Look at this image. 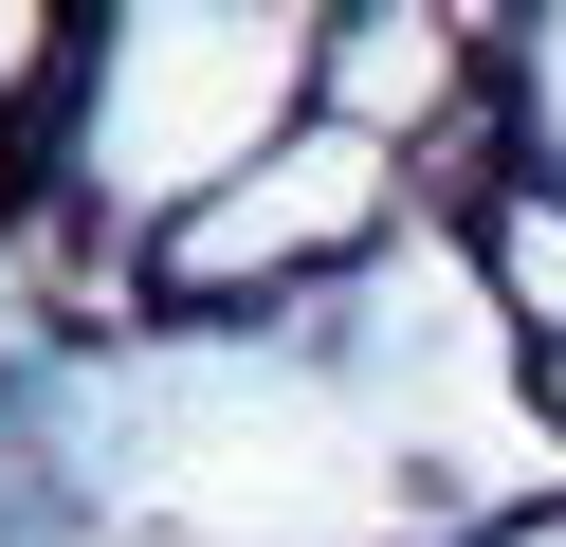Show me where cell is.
Instances as JSON below:
<instances>
[{"label":"cell","instance_id":"6da1fadb","mask_svg":"<svg viewBox=\"0 0 566 547\" xmlns=\"http://www.w3.org/2000/svg\"><path fill=\"white\" fill-rule=\"evenodd\" d=\"M384 219H402V146H366V128H329L311 109L274 165H238L220 201L184 219V238L147 255L165 292H201V311H238V292H274V274H311V255H366Z\"/></svg>","mask_w":566,"mask_h":547},{"label":"cell","instance_id":"7a4b0ae2","mask_svg":"<svg viewBox=\"0 0 566 547\" xmlns=\"http://www.w3.org/2000/svg\"><path fill=\"white\" fill-rule=\"evenodd\" d=\"M493 547H566V511H530V529H493Z\"/></svg>","mask_w":566,"mask_h":547},{"label":"cell","instance_id":"3957f363","mask_svg":"<svg viewBox=\"0 0 566 547\" xmlns=\"http://www.w3.org/2000/svg\"><path fill=\"white\" fill-rule=\"evenodd\" d=\"M548 420H566V365H548Z\"/></svg>","mask_w":566,"mask_h":547}]
</instances>
